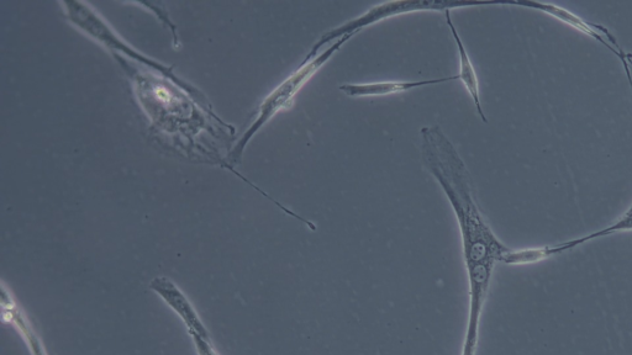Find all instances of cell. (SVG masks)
<instances>
[{"label": "cell", "instance_id": "cell-1", "mask_svg": "<svg viewBox=\"0 0 632 355\" xmlns=\"http://www.w3.org/2000/svg\"><path fill=\"white\" fill-rule=\"evenodd\" d=\"M356 34H349L342 36L340 40L334 42L328 50L321 52V54L309 62H303L291 76L279 84L270 94L267 95L258 108V115L254 123L249 127V130L245 132V135L241 137V140L234 148L233 161L239 160L244 152L247 143H249L258 131L262 129L267 123L275 118V116L281 111L292 108L294 100L300 90H302L307 84L312 81V78L328 63L331 58L334 57L336 52L342 49V46L347 41L351 40Z\"/></svg>", "mask_w": 632, "mask_h": 355}, {"label": "cell", "instance_id": "cell-2", "mask_svg": "<svg viewBox=\"0 0 632 355\" xmlns=\"http://www.w3.org/2000/svg\"><path fill=\"white\" fill-rule=\"evenodd\" d=\"M489 2H476V3H451V2H393L372 8L370 12L363 14L362 17L350 21L344 25L339 26L334 30L328 31L320 37L318 42L312 47L304 62L314 60L320 54V50L331 41L340 40L342 36L349 34H358L362 29L367 26L377 24L379 21L386 20L388 18L397 17V15L416 13V12H446L455 8L472 7V5H488Z\"/></svg>", "mask_w": 632, "mask_h": 355}, {"label": "cell", "instance_id": "cell-3", "mask_svg": "<svg viewBox=\"0 0 632 355\" xmlns=\"http://www.w3.org/2000/svg\"><path fill=\"white\" fill-rule=\"evenodd\" d=\"M502 4L518 5V7L539 10V12L550 15V17L560 20L562 23L571 26V28L578 30L579 33L586 34L592 37V39L597 40L600 44L607 47L610 52H613L621 62H632V55L621 49L618 40H616L615 36L603 25L588 23L587 20L579 18L578 15L568 12V10L558 7V5L555 4L539 2H504Z\"/></svg>", "mask_w": 632, "mask_h": 355}, {"label": "cell", "instance_id": "cell-4", "mask_svg": "<svg viewBox=\"0 0 632 355\" xmlns=\"http://www.w3.org/2000/svg\"><path fill=\"white\" fill-rule=\"evenodd\" d=\"M458 76L440 78V79H424V81H412V82H376V83H361V84H342L339 87L340 92L344 93L349 98H368V97H387V95L403 94L410 92V90L436 86V84H442L447 82L456 81Z\"/></svg>", "mask_w": 632, "mask_h": 355}, {"label": "cell", "instance_id": "cell-5", "mask_svg": "<svg viewBox=\"0 0 632 355\" xmlns=\"http://www.w3.org/2000/svg\"><path fill=\"white\" fill-rule=\"evenodd\" d=\"M445 17L447 26H449L452 36H454L458 56H460V74H458V78H460L463 86L467 89L468 94L471 95L473 103L476 105L479 118L482 119L483 123L487 124V116L484 114L481 103V94H479V79L476 68H474L471 57L468 55L465 45H463L461 36L458 34L454 21H452L450 10H446Z\"/></svg>", "mask_w": 632, "mask_h": 355}, {"label": "cell", "instance_id": "cell-6", "mask_svg": "<svg viewBox=\"0 0 632 355\" xmlns=\"http://www.w3.org/2000/svg\"><path fill=\"white\" fill-rule=\"evenodd\" d=\"M629 231H632V214L626 213L623 217H621L620 220L616 221L615 224L605 227V229L602 231L591 233V235H588L586 237L577 238V240L561 243V245L553 246V248H555L556 254H560L566 251H570V249L576 248L579 245H582V243L595 240V238L614 235V233L629 232Z\"/></svg>", "mask_w": 632, "mask_h": 355}, {"label": "cell", "instance_id": "cell-7", "mask_svg": "<svg viewBox=\"0 0 632 355\" xmlns=\"http://www.w3.org/2000/svg\"><path fill=\"white\" fill-rule=\"evenodd\" d=\"M553 256H556L555 249L550 246L541 248H528V249H510L505 254L502 262L509 264V266H524V264H533L545 261Z\"/></svg>", "mask_w": 632, "mask_h": 355}, {"label": "cell", "instance_id": "cell-8", "mask_svg": "<svg viewBox=\"0 0 632 355\" xmlns=\"http://www.w3.org/2000/svg\"><path fill=\"white\" fill-rule=\"evenodd\" d=\"M628 81H629L631 92H632V81H631V79H628ZM626 213H631L632 214V205L630 206V209L628 211H626Z\"/></svg>", "mask_w": 632, "mask_h": 355}]
</instances>
